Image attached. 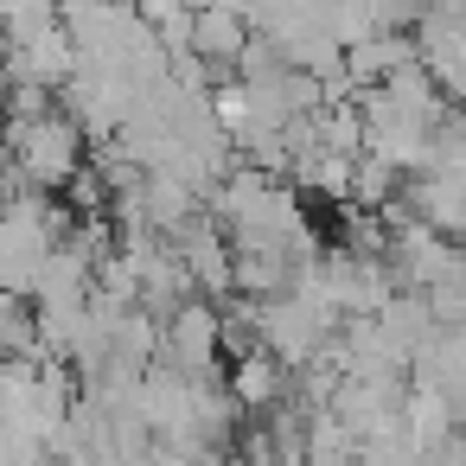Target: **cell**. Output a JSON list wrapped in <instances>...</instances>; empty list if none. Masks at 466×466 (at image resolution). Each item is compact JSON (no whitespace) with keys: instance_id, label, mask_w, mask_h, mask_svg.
<instances>
[{"instance_id":"2","label":"cell","mask_w":466,"mask_h":466,"mask_svg":"<svg viewBox=\"0 0 466 466\" xmlns=\"http://www.w3.org/2000/svg\"><path fill=\"white\" fill-rule=\"evenodd\" d=\"M173 370L186 377H218V358H224V313L211 294H192L167 313V351H160Z\"/></svg>"},{"instance_id":"1","label":"cell","mask_w":466,"mask_h":466,"mask_svg":"<svg viewBox=\"0 0 466 466\" xmlns=\"http://www.w3.org/2000/svg\"><path fill=\"white\" fill-rule=\"evenodd\" d=\"M7 141L20 154V173L33 186H46V192H65L84 173V122L77 116H58L52 109V116L26 122V128H7Z\"/></svg>"},{"instance_id":"4","label":"cell","mask_w":466,"mask_h":466,"mask_svg":"<svg viewBox=\"0 0 466 466\" xmlns=\"http://www.w3.org/2000/svg\"><path fill=\"white\" fill-rule=\"evenodd\" d=\"M192 52H205L211 65H237L249 52V14L230 0H192Z\"/></svg>"},{"instance_id":"3","label":"cell","mask_w":466,"mask_h":466,"mask_svg":"<svg viewBox=\"0 0 466 466\" xmlns=\"http://www.w3.org/2000/svg\"><path fill=\"white\" fill-rule=\"evenodd\" d=\"M230 364V396L243 402V415H268L294 383H288V364H281V351H268V345H256V351H243V358H224Z\"/></svg>"},{"instance_id":"5","label":"cell","mask_w":466,"mask_h":466,"mask_svg":"<svg viewBox=\"0 0 466 466\" xmlns=\"http://www.w3.org/2000/svg\"><path fill=\"white\" fill-rule=\"evenodd\" d=\"M396 179H402V167L364 147V154H358V167H351V205L383 211V205H390V192H396Z\"/></svg>"},{"instance_id":"6","label":"cell","mask_w":466,"mask_h":466,"mask_svg":"<svg viewBox=\"0 0 466 466\" xmlns=\"http://www.w3.org/2000/svg\"><path fill=\"white\" fill-rule=\"evenodd\" d=\"M7 90H14V77H7V65H0V116H7Z\"/></svg>"}]
</instances>
